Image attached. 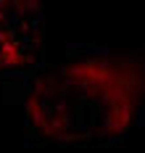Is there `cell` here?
<instances>
[{"label": "cell", "mask_w": 145, "mask_h": 153, "mask_svg": "<svg viewBox=\"0 0 145 153\" xmlns=\"http://www.w3.org/2000/svg\"><path fill=\"white\" fill-rule=\"evenodd\" d=\"M48 69L74 111L79 143L119 140L145 119V48L69 45L64 61Z\"/></svg>", "instance_id": "1"}, {"label": "cell", "mask_w": 145, "mask_h": 153, "mask_svg": "<svg viewBox=\"0 0 145 153\" xmlns=\"http://www.w3.org/2000/svg\"><path fill=\"white\" fill-rule=\"evenodd\" d=\"M42 66V11L37 3L0 0V76Z\"/></svg>", "instance_id": "2"}]
</instances>
